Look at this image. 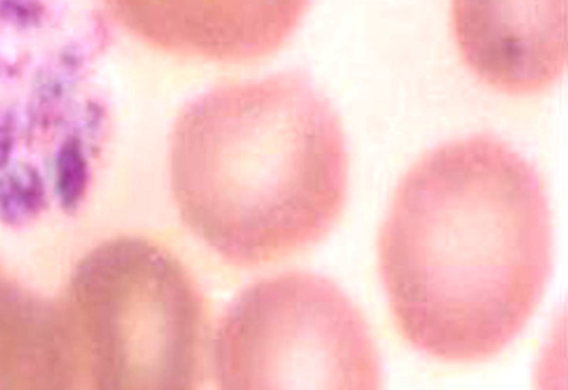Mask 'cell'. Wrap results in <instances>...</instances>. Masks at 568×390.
Listing matches in <instances>:
<instances>
[{"instance_id": "6da1fadb", "label": "cell", "mask_w": 568, "mask_h": 390, "mask_svg": "<svg viewBox=\"0 0 568 390\" xmlns=\"http://www.w3.org/2000/svg\"><path fill=\"white\" fill-rule=\"evenodd\" d=\"M377 255L413 348L447 363L494 359L531 320L551 276L542 179L494 135L445 143L400 181Z\"/></svg>"}, {"instance_id": "7a4b0ae2", "label": "cell", "mask_w": 568, "mask_h": 390, "mask_svg": "<svg viewBox=\"0 0 568 390\" xmlns=\"http://www.w3.org/2000/svg\"><path fill=\"white\" fill-rule=\"evenodd\" d=\"M178 214L222 261L253 269L322 240L343 214V125L311 76L226 83L186 103L169 146Z\"/></svg>"}, {"instance_id": "3957f363", "label": "cell", "mask_w": 568, "mask_h": 390, "mask_svg": "<svg viewBox=\"0 0 568 390\" xmlns=\"http://www.w3.org/2000/svg\"><path fill=\"white\" fill-rule=\"evenodd\" d=\"M60 305L73 390H203L207 304L162 243L121 236L99 245Z\"/></svg>"}, {"instance_id": "277c9868", "label": "cell", "mask_w": 568, "mask_h": 390, "mask_svg": "<svg viewBox=\"0 0 568 390\" xmlns=\"http://www.w3.org/2000/svg\"><path fill=\"white\" fill-rule=\"evenodd\" d=\"M212 359L216 390H384L382 356L362 310L307 270L242 290L217 321Z\"/></svg>"}, {"instance_id": "5b68a950", "label": "cell", "mask_w": 568, "mask_h": 390, "mask_svg": "<svg viewBox=\"0 0 568 390\" xmlns=\"http://www.w3.org/2000/svg\"><path fill=\"white\" fill-rule=\"evenodd\" d=\"M313 0H100L106 17L158 52L245 64L290 41Z\"/></svg>"}, {"instance_id": "8992f818", "label": "cell", "mask_w": 568, "mask_h": 390, "mask_svg": "<svg viewBox=\"0 0 568 390\" xmlns=\"http://www.w3.org/2000/svg\"><path fill=\"white\" fill-rule=\"evenodd\" d=\"M460 55L480 82L511 95L554 86L567 62V0H452Z\"/></svg>"}, {"instance_id": "52a82bcc", "label": "cell", "mask_w": 568, "mask_h": 390, "mask_svg": "<svg viewBox=\"0 0 568 390\" xmlns=\"http://www.w3.org/2000/svg\"><path fill=\"white\" fill-rule=\"evenodd\" d=\"M0 390H73L60 302L0 277Z\"/></svg>"}]
</instances>
